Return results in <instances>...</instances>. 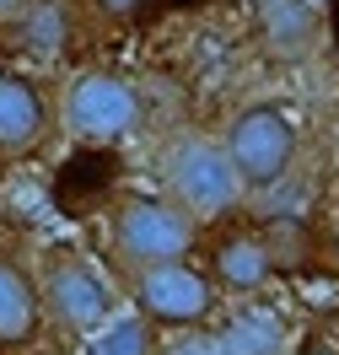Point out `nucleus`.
Listing matches in <instances>:
<instances>
[{"label":"nucleus","mask_w":339,"mask_h":355,"mask_svg":"<svg viewBox=\"0 0 339 355\" xmlns=\"http://www.w3.org/2000/svg\"><path fill=\"white\" fill-rule=\"evenodd\" d=\"M108 232H113V253L130 264V275H140V269L189 259L200 221L189 210H178L167 194H124V200H113Z\"/></svg>","instance_id":"1"},{"label":"nucleus","mask_w":339,"mask_h":355,"mask_svg":"<svg viewBox=\"0 0 339 355\" xmlns=\"http://www.w3.org/2000/svg\"><path fill=\"white\" fill-rule=\"evenodd\" d=\"M162 194L189 210L194 221H216L226 216L237 194H243V178L232 167L221 140H200V135H183L173 151L162 156Z\"/></svg>","instance_id":"2"},{"label":"nucleus","mask_w":339,"mask_h":355,"mask_svg":"<svg viewBox=\"0 0 339 355\" xmlns=\"http://www.w3.org/2000/svg\"><path fill=\"white\" fill-rule=\"evenodd\" d=\"M232 167L243 178V189H270L296 167L302 156V130L280 103H248L243 113H232V124L221 135Z\"/></svg>","instance_id":"3"},{"label":"nucleus","mask_w":339,"mask_h":355,"mask_svg":"<svg viewBox=\"0 0 339 355\" xmlns=\"http://www.w3.org/2000/svg\"><path fill=\"white\" fill-rule=\"evenodd\" d=\"M44 307L49 323L65 334H103L113 323V286L81 248H49L44 253Z\"/></svg>","instance_id":"4"},{"label":"nucleus","mask_w":339,"mask_h":355,"mask_svg":"<svg viewBox=\"0 0 339 355\" xmlns=\"http://www.w3.org/2000/svg\"><path fill=\"white\" fill-rule=\"evenodd\" d=\"M140 124V92L119 70H76L65 87V130L81 146H113Z\"/></svg>","instance_id":"5"},{"label":"nucleus","mask_w":339,"mask_h":355,"mask_svg":"<svg viewBox=\"0 0 339 355\" xmlns=\"http://www.w3.org/2000/svg\"><path fill=\"white\" fill-rule=\"evenodd\" d=\"M130 296H135L140 318H151L157 329L189 334L210 329V318H216V280H210V269H194L189 259L130 275Z\"/></svg>","instance_id":"6"},{"label":"nucleus","mask_w":339,"mask_h":355,"mask_svg":"<svg viewBox=\"0 0 339 355\" xmlns=\"http://www.w3.org/2000/svg\"><path fill=\"white\" fill-rule=\"evenodd\" d=\"M49 92L27 70H0V156L22 162L49 140Z\"/></svg>","instance_id":"7"},{"label":"nucleus","mask_w":339,"mask_h":355,"mask_svg":"<svg viewBox=\"0 0 339 355\" xmlns=\"http://www.w3.org/2000/svg\"><path fill=\"white\" fill-rule=\"evenodd\" d=\"M253 33L275 65H302L318 54L323 11L313 0H253Z\"/></svg>","instance_id":"8"},{"label":"nucleus","mask_w":339,"mask_h":355,"mask_svg":"<svg viewBox=\"0 0 339 355\" xmlns=\"http://www.w3.org/2000/svg\"><path fill=\"white\" fill-rule=\"evenodd\" d=\"M210 280L226 291H237V296H259V291L270 286L280 264H275V248L270 237L259 232V226H226L221 237L210 243Z\"/></svg>","instance_id":"9"},{"label":"nucleus","mask_w":339,"mask_h":355,"mask_svg":"<svg viewBox=\"0 0 339 355\" xmlns=\"http://www.w3.org/2000/svg\"><path fill=\"white\" fill-rule=\"evenodd\" d=\"M49 323V307H44V280L22 264V259H11V253H0V350H22L33 345Z\"/></svg>","instance_id":"10"},{"label":"nucleus","mask_w":339,"mask_h":355,"mask_svg":"<svg viewBox=\"0 0 339 355\" xmlns=\"http://www.w3.org/2000/svg\"><path fill=\"white\" fill-rule=\"evenodd\" d=\"M216 345H221V355H280L286 329L264 312H237V318L216 323Z\"/></svg>","instance_id":"11"},{"label":"nucleus","mask_w":339,"mask_h":355,"mask_svg":"<svg viewBox=\"0 0 339 355\" xmlns=\"http://www.w3.org/2000/svg\"><path fill=\"white\" fill-rule=\"evenodd\" d=\"M157 323L151 318H113L103 334H92L87 355H157Z\"/></svg>","instance_id":"12"},{"label":"nucleus","mask_w":339,"mask_h":355,"mask_svg":"<svg viewBox=\"0 0 339 355\" xmlns=\"http://www.w3.org/2000/svg\"><path fill=\"white\" fill-rule=\"evenodd\" d=\"M167 355H221V345H216V323H210V329L178 334V339L167 345Z\"/></svg>","instance_id":"13"},{"label":"nucleus","mask_w":339,"mask_h":355,"mask_svg":"<svg viewBox=\"0 0 339 355\" xmlns=\"http://www.w3.org/2000/svg\"><path fill=\"white\" fill-rule=\"evenodd\" d=\"M92 6H97L103 17H135V11L146 6V0H92Z\"/></svg>","instance_id":"14"},{"label":"nucleus","mask_w":339,"mask_h":355,"mask_svg":"<svg viewBox=\"0 0 339 355\" xmlns=\"http://www.w3.org/2000/svg\"><path fill=\"white\" fill-rule=\"evenodd\" d=\"M296 355H339V345H334V339H323V334H313V339H307Z\"/></svg>","instance_id":"15"},{"label":"nucleus","mask_w":339,"mask_h":355,"mask_svg":"<svg viewBox=\"0 0 339 355\" xmlns=\"http://www.w3.org/2000/svg\"><path fill=\"white\" fill-rule=\"evenodd\" d=\"M27 6H33V0H0V22H17Z\"/></svg>","instance_id":"16"},{"label":"nucleus","mask_w":339,"mask_h":355,"mask_svg":"<svg viewBox=\"0 0 339 355\" xmlns=\"http://www.w3.org/2000/svg\"><path fill=\"white\" fill-rule=\"evenodd\" d=\"M329 334H334V345H339V307H334V318H329Z\"/></svg>","instance_id":"17"},{"label":"nucleus","mask_w":339,"mask_h":355,"mask_svg":"<svg viewBox=\"0 0 339 355\" xmlns=\"http://www.w3.org/2000/svg\"><path fill=\"white\" fill-rule=\"evenodd\" d=\"M334 259H339V237H334Z\"/></svg>","instance_id":"18"}]
</instances>
